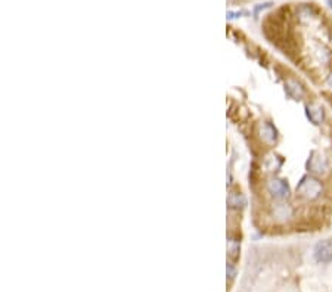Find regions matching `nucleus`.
Instances as JSON below:
<instances>
[{
	"label": "nucleus",
	"mask_w": 332,
	"mask_h": 292,
	"mask_svg": "<svg viewBox=\"0 0 332 292\" xmlns=\"http://www.w3.org/2000/svg\"><path fill=\"white\" fill-rule=\"evenodd\" d=\"M324 191L322 182L313 176H304L297 185V194L306 199H316Z\"/></svg>",
	"instance_id": "obj_1"
},
{
	"label": "nucleus",
	"mask_w": 332,
	"mask_h": 292,
	"mask_svg": "<svg viewBox=\"0 0 332 292\" xmlns=\"http://www.w3.org/2000/svg\"><path fill=\"white\" fill-rule=\"evenodd\" d=\"M313 257L318 263L328 264L332 261V242L331 241H319L315 245Z\"/></svg>",
	"instance_id": "obj_2"
},
{
	"label": "nucleus",
	"mask_w": 332,
	"mask_h": 292,
	"mask_svg": "<svg viewBox=\"0 0 332 292\" xmlns=\"http://www.w3.org/2000/svg\"><path fill=\"white\" fill-rule=\"evenodd\" d=\"M267 191H269V194L273 195L278 199H287V198H290V194H291L290 185L282 179L269 180L267 182Z\"/></svg>",
	"instance_id": "obj_3"
},
{
	"label": "nucleus",
	"mask_w": 332,
	"mask_h": 292,
	"mask_svg": "<svg viewBox=\"0 0 332 292\" xmlns=\"http://www.w3.org/2000/svg\"><path fill=\"white\" fill-rule=\"evenodd\" d=\"M307 168L310 173L313 174H324L327 170H328V163L325 160V157L318 152V151H313L309 157V161H307Z\"/></svg>",
	"instance_id": "obj_4"
},
{
	"label": "nucleus",
	"mask_w": 332,
	"mask_h": 292,
	"mask_svg": "<svg viewBox=\"0 0 332 292\" xmlns=\"http://www.w3.org/2000/svg\"><path fill=\"white\" fill-rule=\"evenodd\" d=\"M306 115L309 118L310 123H313L315 125H319L324 123L325 120V111L322 106L316 105V103H310V105H306Z\"/></svg>",
	"instance_id": "obj_5"
},
{
	"label": "nucleus",
	"mask_w": 332,
	"mask_h": 292,
	"mask_svg": "<svg viewBox=\"0 0 332 292\" xmlns=\"http://www.w3.org/2000/svg\"><path fill=\"white\" fill-rule=\"evenodd\" d=\"M261 139L266 143H275L278 139V131L276 128L270 124V123H264L261 127Z\"/></svg>",
	"instance_id": "obj_6"
},
{
	"label": "nucleus",
	"mask_w": 332,
	"mask_h": 292,
	"mask_svg": "<svg viewBox=\"0 0 332 292\" xmlns=\"http://www.w3.org/2000/svg\"><path fill=\"white\" fill-rule=\"evenodd\" d=\"M285 90H287V93H288L290 96L294 97L295 100H300V99L303 97V95H304L303 87H301L297 82H292V80L287 82V84H285Z\"/></svg>",
	"instance_id": "obj_7"
},
{
	"label": "nucleus",
	"mask_w": 332,
	"mask_h": 292,
	"mask_svg": "<svg viewBox=\"0 0 332 292\" xmlns=\"http://www.w3.org/2000/svg\"><path fill=\"white\" fill-rule=\"evenodd\" d=\"M270 6H272V3H270V1L263 3V4H260V6H255L254 12H255V15H258V12H260V10H264V9H267V7H270Z\"/></svg>",
	"instance_id": "obj_8"
},
{
	"label": "nucleus",
	"mask_w": 332,
	"mask_h": 292,
	"mask_svg": "<svg viewBox=\"0 0 332 292\" xmlns=\"http://www.w3.org/2000/svg\"><path fill=\"white\" fill-rule=\"evenodd\" d=\"M238 16H241V12H229V13H227V18H229V19H235V18H238Z\"/></svg>",
	"instance_id": "obj_9"
},
{
	"label": "nucleus",
	"mask_w": 332,
	"mask_h": 292,
	"mask_svg": "<svg viewBox=\"0 0 332 292\" xmlns=\"http://www.w3.org/2000/svg\"><path fill=\"white\" fill-rule=\"evenodd\" d=\"M227 275H229V278H233V275H235V269L232 267V264H227Z\"/></svg>",
	"instance_id": "obj_10"
},
{
	"label": "nucleus",
	"mask_w": 332,
	"mask_h": 292,
	"mask_svg": "<svg viewBox=\"0 0 332 292\" xmlns=\"http://www.w3.org/2000/svg\"><path fill=\"white\" fill-rule=\"evenodd\" d=\"M327 83H328V86L332 89V73L328 76V79H327Z\"/></svg>",
	"instance_id": "obj_11"
},
{
	"label": "nucleus",
	"mask_w": 332,
	"mask_h": 292,
	"mask_svg": "<svg viewBox=\"0 0 332 292\" xmlns=\"http://www.w3.org/2000/svg\"><path fill=\"white\" fill-rule=\"evenodd\" d=\"M328 4H330V7L332 9V0H328Z\"/></svg>",
	"instance_id": "obj_12"
}]
</instances>
